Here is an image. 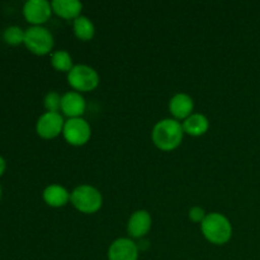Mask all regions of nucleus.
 Segmentation results:
<instances>
[{
    "label": "nucleus",
    "instance_id": "f257e3e1",
    "mask_svg": "<svg viewBox=\"0 0 260 260\" xmlns=\"http://www.w3.org/2000/svg\"><path fill=\"white\" fill-rule=\"evenodd\" d=\"M184 137L182 123L174 118H165L157 122L151 132L152 142L161 151H173L180 146Z\"/></svg>",
    "mask_w": 260,
    "mask_h": 260
},
{
    "label": "nucleus",
    "instance_id": "f03ea898",
    "mask_svg": "<svg viewBox=\"0 0 260 260\" xmlns=\"http://www.w3.org/2000/svg\"><path fill=\"white\" fill-rule=\"evenodd\" d=\"M201 230L207 241L215 245H223L229 243L233 236V225L230 220L222 213H207L203 222L201 223Z\"/></svg>",
    "mask_w": 260,
    "mask_h": 260
},
{
    "label": "nucleus",
    "instance_id": "7ed1b4c3",
    "mask_svg": "<svg viewBox=\"0 0 260 260\" xmlns=\"http://www.w3.org/2000/svg\"><path fill=\"white\" fill-rule=\"evenodd\" d=\"M70 202L79 212L91 215L102 208L103 196L93 185L81 184L71 192Z\"/></svg>",
    "mask_w": 260,
    "mask_h": 260
},
{
    "label": "nucleus",
    "instance_id": "20e7f679",
    "mask_svg": "<svg viewBox=\"0 0 260 260\" xmlns=\"http://www.w3.org/2000/svg\"><path fill=\"white\" fill-rule=\"evenodd\" d=\"M99 74L95 69L91 66L79 63L75 65L68 73V83L74 91L78 93H86V91H93L99 85Z\"/></svg>",
    "mask_w": 260,
    "mask_h": 260
},
{
    "label": "nucleus",
    "instance_id": "39448f33",
    "mask_svg": "<svg viewBox=\"0 0 260 260\" xmlns=\"http://www.w3.org/2000/svg\"><path fill=\"white\" fill-rule=\"evenodd\" d=\"M24 45L35 55L45 56L52 51L55 40L47 28L42 25H32L25 30Z\"/></svg>",
    "mask_w": 260,
    "mask_h": 260
},
{
    "label": "nucleus",
    "instance_id": "423d86ee",
    "mask_svg": "<svg viewBox=\"0 0 260 260\" xmlns=\"http://www.w3.org/2000/svg\"><path fill=\"white\" fill-rule=\"evenodd\" d=\"M62 135L68 144L73 145V146H83L91 137L90 124L83 117L70 118L65 121Z\"/></svg>",
    "mask_w": 260,
    "mask_h": 260
},
{
    "label": "nucleus",
    "instance_id": "0eeeda50",
    "mask_svg": "<svg viewBox=\"0 0 260 260\" xmlns=\"http://www.w3.org/2000/svg\"><path fill=\"white\" fill-rule=\"evenodd\" d=\"M65 121L63 117L57 112H45L36 123V131L38 136L45 140H51L57 137L58 135L62 134Z\"/></svg>",
    "mask_w": 260,
    "mask_h": 260
},
{
    "label": "nucleus",
    "instance_id": "6e6552de",
    "mask_svg": "<svg viewBox=\"0 0 260 260\" xmlns=\"http://www.w3.org/2000/svg\"><path fill=\"white\" fill-rule=\"evenodd\" d=\"M52 7L47 0H28L23 7V15L33 25H42L52 14Z\"/></svg>",
    "mask_w": 260,
    "mask_h": 260
},
{
    "label": "nucleus",
    "instance_id": "1a4fd4ad",
    "mask_svg": "<svg viewBox=\"0 0 260 260\" xmlns=\"http://www.w3.org/2000/svg\"><path fill=\"white\" fill-rule=\"evenodd\" d=\"M108 260H139V246L132 239H117L108 248Z\"/></svg>",
    "mask_w": 260,
    "mask_h": 260
},
{
    "label": "nucleus",
    "instance_id": "9d476101",
    "mask_svg": "<svg viewBox=\"0 0 260 260\" xmlns=\"http://www.w3.org/2000/svg\"><path fill=\"white\" fill-rule=\"evenodd\" d=\"M152 218L146 210L134 212L127 222V233L132 239H142L151 230Z\"/></svg>",
    "mask_w": 260,
    "mask_h": 260
},
{
    "label": "nucleus",
    "instance_id": "9b49d317",
    "mask_svg": "<svg viewBox=\"0 0 260 260\" xmlns=\"http://www.w3.org/2000/svg\"><path fill=\"white\" fill-rule=\"evenodd\" d=\"M86 103L81 93L68 91L61 98V112L63 116L70 118H80L85 113Z\"/></svg>",
    "mask_w": 260,
    "mask_h": 260
},
{
    "label": "nucleus",
    "instance_id": "f8f14e48",
    "mask_svg": "<svg viewBox=\"0 0 260 260\" xmlns=\"http://www.w3.org/2000/svg\"><path fill=\"white\" fill-rule=\"evenodd\" d=\"M193 109H194V102L187 93L175 94L169 101V112L177 121L179 119L185 121L193 114Z\"/></svg>",
    "mask_w": 260,
    "mask_h": 260
},
{
    "label": "nucleus",
    "instance_id": "ddd939ff",
    "mask_svg": "<svg viewBox=\"0 0 260 260\" xmlns=\"http://www.w3.org/2000/svg\"><path fill=\"white\" fill-rule=\"evenodd\" d=\"M70 196L71 193H69V190L60 184L48 185L42 193L46 205L53 208H60L68 205L70 202Z\"/></svg>",
    "mask_w": 260,
    "mask_h": 260
},
{
    "label": "nucleus",
    "instance_id": "4468645a",
    "mask_svg": "<svg viewBox=\"0 0 260 260\" xmlns=\"http://www.w3.org/2000/svg\"><path fill=\"white\" fill-rule=\"evenodd\" d=\"M51 7L55 14L63 19H73L81 15L83 4L78 0H53L51 2Z\"/></svg>",
    "mask_w": 260,
    "mask_h": 260
},
{
    "label": "nucleus",
    "instance_id": "2eb2a0df",
    "mask_svg": "<svg viewBox=\"0 0 260 260\" xmlns=\"http://www.w3.org/2000/svg\"><path fill=\"white\" fill-rule=\"evenodd\" d=\"M184 134L189 135L193 137H200L205 135L210 128V122L207 117L201 113H193L192 116L188 117L182 123Z\"/></svg>",
    "mask_w": 260,
    "mask_h": 260
},
{
    "label": "nucleus",
    "instance_id": "dca6fc26",
    "mask_svg": "<svg viewBox=\"0 0 260 260\" xmlns=\"http://www.w3.org/2000/svg\"><path fill=\"white\" fill-rule=\"evenodd\" d=\"M73 28L74 33L80 41H90L95 35L94 23L85 15H80L76 18L73 23Z\"/></svg>",
    "mask_w": 260,
    "mask_h": 260
},
{
    "label": "nucleus",
    "instance_id": "f3484780",
    "mask_svg": "<svg viewBox=\"0 0 260 260\" xmlns=\"http://www.w3.org/2000/svg\"><path fill=\"white\" fill-rule=\"evenodd\" d=\"M51 65L55 70L61 71V73H69L75 66L73 63V57L65 50L55 51L51 55Z\"/></svg>",
    "mask_w": 260,
    "mask_h": 260
},
{
    "label": "nucleus",
    "instance_id": "a211bd4d",
    "mask_svg": "<svg viewBox=\"0 0 260 260\" xmlns=\"http://www.w3.org/2000/svg\"><path fill=\"white\" fill-rule=\"evenodd\" d=\"M24 35L25 30L18 25H10V27L5 28L3 32V38L5 42L10 46H18L20 43H24Z\"/></svg>",
    "mask_w": 260,
    "mask_h": 260
},
{
    "label": "nucleus",
    "instance_id": "6ab92c4d",
    "mask_svg": "<svg viewBox=\"0 0 260 260\" xmlns=\"http://www.w3.org/2000/svg\"><path fill=\"white\" fill-rule=\"evenodd\" d=\"M61 98H62V95H60L56 91H50V93L46 94L43 104H45V108L47 109V112H57L58 113L61 111Z\"/></svg>",
    "mask_w": 260,
    "mask_h": 260
},
{
    "label": "nucleus",
    "instance_id": "aec40b11",
    "mask_svg": "<svg viewBox=\"0 0 260 260\" xmlns=\"http://www.w3.org/2000/svg\"><path fill=\"white\" fill-rule=\"evenodd\" d=\"M206 216H207V213H206V211L203 210L202 207H200V206H194V207L190 208L189 212H188L189 220L196 223H202L203 220L206 218Z\"/></svg>",
    "mask_w": 260,
    "mask_h": 260
},
{
    "label": "nucleus",
    "instance_id": "412c9836",
    "mask_svg": "<svg viewBox=\"0 0 260 260\" xmlns=\"http://www.w3.org/2000/svg\"><path fill=\"white\" fill-rule=\"evenodd\" d=\"M5 168H7V164H5V160L4 157L0 156V177L3 175V173L5 172Z\"/></svg>",
    "mask_w": 260,
    "mask_h": 260
},
{
    "label": "nucleus",
    "instance_id": "4be33fe9",
    "mask_svg": "<svg viewBox=\"0 0 260 260\" xmlns=\"http://www.w3.org/2000/svg\"><path fill=\"white\" fill-rule=\"evenodd\" d=\"M0 197H2V185H0Z\"/></svg>",
    "mask_w": 260,
    "mask_h": 260
}]
</instances>
